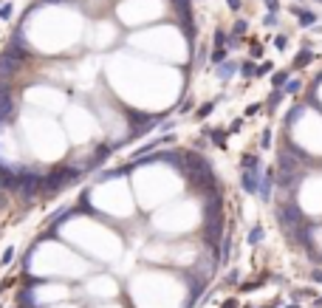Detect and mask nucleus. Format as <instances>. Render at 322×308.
Instances as JSON below:
<instances>
[{
  "label": "nucleus",
  "mask_w": 322,
  "mask_h": 308,
  "mask_svg": "<svg viewBox=\"0 0 322 308\" xmlns=\"http://www.w3.org/2000/svg\"><path fill=\"white\" fill-rule=\"evenodd\" d=\"M297 15H300V23H302V26H314V23H316V15H314V12H297Z\"/></svg>",
  "instance_id": "obj_1"
},
{
  "label": "nucleus",
  "mask_w": 322,
  "mask_h": 308,
  "mask_svg": "<svg viewBox=\"0 0 322 308\" xmlns=\"http://www.w3.org/2000/svg\"><path fill=\"white\" fill-rule=\"evenodd\" d=\"M308 59H311V54H308V51H302L300 57H297V63H294V65H297V68H302V65H305Z\"/></svg>",
  "instance_id": "obj_2"
},
{
  "label": "nucleus",
  "mask_w": 322,
  "mask_h": 308,
  "mask_svg": "<svg viewBox=\"0 0 322 308\" xmlns=\"http://www.w3.org/2000/svg\"><path fill=\"white\" fill-rule=\"evenodd\" d=\"M232 71H235V65H232V63H223V68H221L218 74H221V77H229Z\"/></svg>",
  "instance_id": "obj_3"
},
{
  "label": "nucleus",
  "mask_w": 322,
  "mask_h": 308,
  "mask_svg": "<svg viewBox=\"0 0 322 308\" xmlns=\"http://www.w3.org/2000/svg\"><path fill=\"white\" fill-rule=\"evenodd\" d=\"M286 79H288L286 74H274V85H277V88H280V85H286Z\"/></svg>",
  "instance_id": "obj_4"
},
{
  "label": "nucleus",
  "mask_w": 322,
  "mask_h": 308,
  "mask_svg": "<svg viewBox=\"0 0 322 308\" xmlns=\"http://www.w3.org/2000/svg\"><path fill=\"white\" fill-rule=\"evenodd\" d=\"M243 31H246V23L240 20V23H237V26H235V34H243Z\"/></svg>",
  "instance_id": "obj_5"
},
{
  "label": "nucleus",
  "mask_w": 322,
  "mask_h": 308,
  "mask_svg": "<svg viewBox=\"0 0 322 308\" xmlns=\"http://www.w3.org/2000/svg\"><path fill=\"white\" fill-rule=\"evenodd\" d=\"M272 71V63H263V68H257V74H269Z\"/></svg>",
  "instance_id": "obj_6"
},
{
  "label": "nucleus",
  "mask_w": 322,
  "mask_h": 308,
  "mask_svg": "<svg viewBox=\"0 0 322 308\" xmlns=\"http://www.w3.org/2000/svg\"><path fill=\"white\" fill-rule=\"evenodd\" d=\"M9 15H12V6H3V9H0V17H9Z\"/></svg>",
  "instance_id": "obj_7"
},
{
  "label": "nucleus",
  "mask_w": 322,
  "mask_h": 308,
  "mask_svg": "<svg viewBox=\"0 0 322 308\" xmlns=\"http://www.w3.org/2000/svg\"><path fill=\"white\" fill-rule=\"evenodd\" d=\"M240 6V0H229V9H237Z\"/></svg>",
  "instance_id": "obj_8"
},
{
  "label": "nucleus",
  "mask_w": 322,
  "mask_h": 308,
  "mask_svg": "<svg viewBox=\"0 0 322 308\" xmlns=\"http://www.w3.org/2000/svg\"><path fill=\"white\" fill-rule=\"evenodd\" d=\"M59 308H68V305H59Z\"/></svg>",
  "instance_id": "obj_9"
}]
</instances>
